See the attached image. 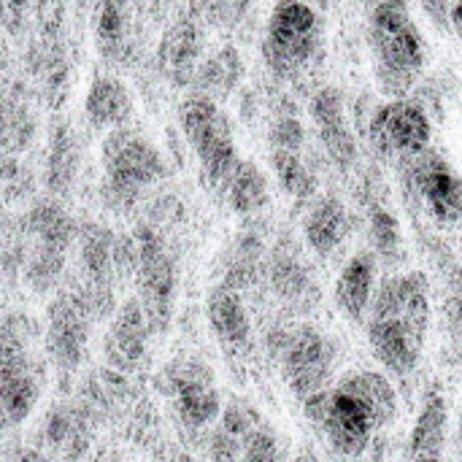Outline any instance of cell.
I'll use <instances>...</instances> for the list:
<instances>
[{
    "instance_id": "cell-6",
    "label": "cell",
    "mask_w": 462,
    "mask_h": 462,
    "mask_svg": "<svg viewBox=\"0 0 462 462\" xmlns=\"http://www.w3.org/2000/svg\"><path fill=\"white\" fill-rule=\"evenodd\" d=\"M322 43V16L311 0H279L268 16L263 60L279 79L309 68Z\"/></svg>"
},
{
    "instance_id": "cell-8",
    "label": "cell",
    "mask_w": 462,
    "mask_h": 462,
    "mask_svg": "<svg viewBox=\"0 0 462 462\" xmlns=\"http://www.w3.org/2000/svg\"><path fill=\"white\" fill-rule=\"evenodd\" d=\"M401 179L409 200L425 211V217L455 230L462 225V176L457 168L439 152L428 149L401 162Z\"/></svg>"
},
{
    "instance_id": "cell-29",
    "label": "cell",
    "mask_w": 462,
    "mask_h": 462,
    "mask_svg": "<svg viewBox=\"0 0 462 462\" xmlns=\"http://www.w3.org/2000/svg\"><path fill=\"white\" fill-rule=\"evenodd\" d=\"M368 241H371V252L387 268H398L406 260V244H403L401 219L384 203H371L368 206Z\"/></svg>"
},
{
    "instance_id": "cell-34",
    "label": "cell",
    "mask_w": 462,
    "mask_h": 462,
    "mask_svg": "<svg viewBox=\"0 0 462 462\" xmlns=\"http://www.w3.org/2000/svg\"><path fill=\"white\" fill-rule=\"evenodd\" d=\"M192 3L198 5V14H203L214 24L217 22L219 24L238 22L249 11V5H252V0H192Z\"/></svg>"
},
{
    "instance_id": "cell-5",
    "label": "cell",
    "mask_w": 462,
    "mask_h": 462,
    "mask_svg": "<svg viewBox=\"0 0 462 462\" xmlns=\"http://www.w3.org/2000/svg\"><path fill=\"white\" fill-rule=\"evenodd\" d=\"M179 125L184 141L198 157L203 181L214 192H225V184L241 157L236 149L233 125L222 111L219 100L203 92H189L179 106Z\"/></svg>"
},
{
    "instance_id": "cell-15",
    "label": "cell",
    "mask_w": 462,
    "mask_h": 462,
    "mask_svg": "<svg viewBox=\"0 0 462 462\" xmlns=\"http://www.w3.org/2000/svg\"><path fill=\"white\" fill-rule=\"evenodd\" d=\"M152 336L154 333H152V325L141 300L138 298L122 300L103 338V355H106L108 368L130 376L143 363Z\"/></svg>"
},
{
    "instance_id": "cell-37",
    "label": "cell",
    "mask_w": 462,
    "mask_h": 462,
    "mask_svg": "<svg viewBox=\"0 0 462 462\" xmlns=\"http://www.w3.org/2000/svg\"><path fill=\"white\" fill-rule=\"evenodd\" d=\"M455 3L457 0H420V5H422V11L430 16V22L436 24V27H447V24H452V8H455Z\"/></svg>"
},
{
    "instance_id": "cell-12",
    "label": "cell",
    "mask_w": 462,
    "mask_h": 462,
    "mask_svg": "<svg viewBox=\"0 0 462 462\" xmlns=\"http://www.w3.org/2000/svg\"><path fill=\"white\" fill-rule=\"evenodd\" d=\"M336 363H338V346L333 344V338L322 333L317 325L300 322L295 325L284 346L279 368L290 393L303 403L306 398L330 387Z\"/></svg>"
},
{
    "instance_id": "cell-2",
    "label": "cell",
    "mask_w": 462,
    "mask_h": 462,
    "mask_svg": "<svg viewBox=\"0 0 462 462\" xmlns=\"http://www.w3.org/2000/svg\"><path fill=\"white\" fill-rule=\"evenodd\" d=\"M368 51L379 89L390 97H406L428 62L422 32L406 0H368Z\"/></svg>"
},
{
    "instance_id": "cell-17",
    "label": "cell",
    "mask_w": 462,
    "mask_h": 462,
    "mask_svg": "<svg viewBox=\"0 0 462 462\" xmlns=\"http://www.w3.org/2000/svg\"><path fill=\"white\" fill-rule=\"evenodd\" d=\"M203 43H206V38H203L200 24H198V16H192V14L176 16L168 24V30L162 32L160 49H157L160 73L176 87L192 84L195 73L200 68Z\"/></svg>"
},
{
    "instance_id": "cell-32",
    "label": "cell",
    "mask_w": 462,
    "mask_h": 462,
    "mask_svg": "<svg viewBox=\"0 0 462 462\" xmlns=\"http://www.w3.org/2000/svg\"><path fill=\"white\" fill-rule=\"evenodd\" d=\"M263 422V417H260V411L254 409V406H249L246 401H230L225 409H222V417H219V428L222 430H227L230 436H236V439H246L257 425Z\"/></svg>"
},
{
    "instance_id": "cell-4",
    "label": "cell",
    "mask_w": 462,
    "mask_h": 462,
    "mask_svg": "<svg viewBox=\"0 0 462 462\" xmlns=\"http://www.w3.org/2000/svg\"><path fill=\"white\" fill-rule=\"evenodd\" d=\"M103 198L114 211H130L149 187L165 179L168 165L160 149L138 130L119 127L103 141Z\"/></svg>"
},
{
    "instance_id": "cell-20",
    "label": "cell",
    "mask_w": 462,
    "mask_h": 462,
    "mask_svg": "<svg viewBox=\"0 0 462 462\" xmlns=\"http://www.w3.org/2000/svg\"><path fill=\"white\" fill-rule=\"evenodd\" d=\"M79 230L81 227L76 225V219L54 198L32 203L30 211L19 222V236L24 238L22 244L54 249L65 254L73 246V241H79Z\"/></svg>"
},
{
    "instance_id": "cell-7",
    "label": "cell",
    "mask_w": 462,
    "mask_h": 462,
    "mask_svg": "<svg viewBox=\"0 0 462 462\" xmlns=\"http://www.w3.org/2000/svg\"><path fill=\"white\" fill-rule=\"evenodd\" d=\"M300 406L311 428L328 441L336 455L346 460L363 457L379 433V425L371 411L338 384L306 398Z\"/></svg>"
},
{
    "instance_id": "cell-26",
    "label": "cell",
    "mask_w": 462,
    "mask_h": 462,
    "mask_svg": "<svg viewBox=\"0 0 462 462\" xmlns=\"http://www.w3.org/2000/svg\"><path fill=\"white\" fill-rule=\"evenodd\" d=\"M46 187L51 198H65L79 176V143L68 122L57 119L49 133L46 149Z\"/></svg>"
},
{
    "instance_id": "cell-25",
    "label": "cell",
    "mask_w": 462,
    "mask_h": 462,
    "mask_svg": "<svg viewBox=\"0 0 462 462\" xmlns=\"http://www.w3.org/2000/svg\"><path fill=\"white\" fill-rule=\"evenodd\" d=\"M338 387L352 393L376 420L379 430L390 428L398 420V393L387 374L379 371H352L338 379Z\"/></svg>"
},
{
    "instance_id": "cell-14",
    "label": "cell",
    "mask_w": 462,
    "mask_h": 462,
    "mask_svg": "<svg viewBox=\"0 0 462 462\" xmlns=\"http://www.w3.org/2000/svg\"><path fill=\"white\" fill-rule=\"evenodd\" d=\"M206 322L217 344L230 360H246L254 352L252 314L244 295L227 284H217L206 295Z\"/></svg>"
},
{
    "instance_id": "cell-35",
    "label": "cell",
    "mask_w": 462,
    "mask_h": 462,
    "mask_svg": "<svg viewBox=\"0 0 462 462\" xmlns=\"http://www.w3.org/2000/svg\"><path fill=\"white\" fill-rule=\"evenodd\" d=\"M208 462H241V452H244V441L230 436L227 430L217 428L208 436Z\"/></svg>"
},
{
    "instance_id": "cell-31",
    "label": "cell",
    "mask_w": 462,
    "mask_h": 462,
    "mask_svg": "<svg viewBox=\"0 0 462 462\" xmlns=\"http://www.w3.org/2000/svg\"><path fill=\"white\" fill-rule=\"evenodd\" d=\"M241 462H284L282 441L273 428L260 422L246 439H244V452Z\"/></svg>"
},
{
    "instance_id": "cell-23",
    "label": "cell",
    "mask_w": 462,
    "mask_h": 462,
    "mask_svg": "<svg viewBox=\"0 0 462 462\" xmlns=\"http://www.w3.org/2000/svg\"><path fill=\"white\" fill-rule=\"evenodd\" d=\"M268 282L279 300L292 309H306L317 300V284L311 268L292 246H279L268 263Z\"/></svg>"
},
{
    "instance_id": "cell-18",
    "label": "cell",
    "mask_w": 462,
    "mask_h": 462,
    "mask_svg": "<svg viewBox=\"0 0 462 462\" xmlns=\"http://www.w3.org/2000/svg\"><path fill=\"white\" fill-rule=\"evenodd\" d=\"M376 290H379V257L371 249H360L346 260V265L336 279L333 287L336 309L341 311L344 319L355 325H365Z\"/></svg>"
},
{
    "instance_id": "cell-33",
    "label": "cell",
    "mask_w": 462,
    "mask_h": 462,
    "mask_svg": "<svg viewBox=\"0 0 462 462\" xmlns=\"http://www.w3.org/2000/svg\"><path fill=\"white\" fill-rule=\"evenodd\" d=\"M306 141L303 133V122L295 114H279L268 130V146L271 149H290V152H300Z\"/></svg>"
},
{
    "instance_id": "cell-1",
    "label": "cell",
    "mask_w": 462,
    "mask_h": 462,
    "mask_svg": "<svg viewBox=\"0 0 462 462\" xmlns=\"http://www.w3.org/2000/svg\"><path fill=\"white\" fill-rule=\"evenodd\" d=\"M430 282L422 271L390 273L379 282L365 319V338L379 365L406 379L417 371L430 330Z\"/></svg>"
},
{
    "instance_id": "cell-10",
    "label": "cell",
    "mask_w": 462,
    "mask_h": 462,
    "mask_svg": "<svg viewBox=\"0 0 462 462\" xmlns=\"http://www.w3.org/2000/svg\"><path fill=\"white\" fill-rule=\"evenodd\" d=\"M138 244V268H135V287L138 300L149 317L152 333L165 336L173 317V298H176V263L168 252L165 238L152 225H138L133 230Z\"/></svg>"
},
{
    "instance_id": "cell-36",
    "label": "cell",
    "mask_w": 462,
    "mask_h": 462,
    "mask_svg": "<svg viewBox=\"0 0 462 462\" xmlns=\"http://www.w3.org/2000/svg\"><path fill=\"white\" fill-rule=\"evenodd\" d=\"M447 322L452 336L462 341V265L449 271V295H447Z\"/></svg>"
},
{
    "instance_id": "cell-39",
    "label": "cell",
    "mask_w": 462,
    "mask_h": 462,
    "mask_svg": "<svg viewBox=\"0 0 462 462\" xmlns=\"http://www.w3.org/2000/svg\"><path fill=\"white\" fill-rule=\"evenodd\" d=\"M455 462H462V417L455 430Z\"/></svg>"
},
{
    "instance_id": "cell-13",
    "label": "cell",
    "mask_w": 462,
    "mask_h": 462,
    "mask_svg": "<svg viewBox=\"0 0 462 462\" xmlns=\"http://www.w3.org/2000/svg\"><path fill=\"white\" fill-rule=\"evenodd\" d=\"M433 122L428 111L409 97H390L368 119V143L384 160H409L430 149Z\"/></svg>"
},
{
    "instance_id": "cell-3",
    "label": "cell",
    "mask_w": 462,
    "mask_h": 462,
    "mask_svg": "<svg viewBox=\"0 0 462 462\" xmlns=\"http://www.w3.org/2000/svg\"><path fill=\"white\" fill-rule=\"evenodd\" d=\"M38 325L27 314H8L0 336V411L8 428H19L35 411L43 393V363L32 355Z\"/></svg>"
},
{
    "instance_id": "cell-11",
    "label": "cell",
    "mask_w": 462,
    "mask_h": 462,
    "mask_svg": "<svg viewBox=\"0 0 462 462\" xmlns=\"http://www.w3.org/2000/svg\"><path fill=\"white\" fill-rule=\"evenodd\" d=\"M154 387L173 401L176 420L187 430H206L211 422L222 417V398L214 387V371L198 360H173L157 376Z\"/></svg>"
},
{
    "instance_id": "cell-19",
    "label": "cell",
    "mask_w": 462,
    "mask_h": 462,
    "mask_svg": "<svg viewBox=\"0 0 462 462\" xmlns=\"http://www.w3.org/2000/svg\"><path fill=\"white\" fill-rule=\"evenodd\" d=\"M449 444V398L441 382L422 393L414 425L406 441V457H447Z\"/></svg>"
},
{
    "instance_id": "cell-9",
    "label": "cell",
    "mask_w": 462,
    "mask_h": 462,
    "mask_svg": "<svg viewBox=\"0 0 462 462\" xmlns=\"http://www.w3.org/2000/svg\"><path fill=\"white\" fill-rule=\"evenodd\" d=\"M95 314L76 284L62 287L46 309V328H43V352L49 363L60 371V376H70L81 368L89 330L95 325Z\"/></svg>"
},
{
    "instance_id": "cell-40",
    "label": "cell",
    "mask_w": 462,
    "mask_h": 462,
    "mask_svg": "<svg viewBox=\"0 0 462 462\" xmlns=\"http://www.w3.org/2000/svg\"><path fill=\"white\" fill-rule=\"evenodd\" d=\"M16 462H49L41 452H35V449H27V452H22L19 455V460Z\"/></svg>"
},
{
    "instance_id": "cell-24",
    "label": "cell",
    "mask_w": 462,
    "mask_h": 462,
    "mask_svg": "<svg viewBox=\"0 0 462 462\" xmlns=\"http://www.w3.org/2000/svg\"><path fill=\"white\" fill-rule=\"evenodd\" d=\"M95 43L103 60L125 62L133 46V5L130 0L95 3Z\"/></svg>"
},
{
    "instance_id": "cell-27",
    "label": "cell",
    "mask_w": 462,
    "mask_h": 462,
    "mask_svg": "<svg viewBox=\"0 0 462 462\" xmlns=\"http://www.w3.org/2000/svg\"><path fill=\"white\" fill-rule=\"evenodd\" d=\"M225 200L227 206L238 214V217H254L260 214L268 200H271V187H268V176L260 171L257 162L252 160H238L233 176L225 184Z\"/></svg>"
},
{
    "instance_id": "cell-41",
    "label": "cell",
    "mask_w": 462,
    "mask_h": 462,
    "mask_svg": "<svg viewBox=\"0 0 462 462\" xmlns=\"http://www.w3.org/2000/svg\"><path fill=\"white\" fill-rule=\"evenodd\" d=\"M403 462H447V457H406Z\"/></svg>"
},
{
    "instance_id": "cell-30",
    "label": "cell",
    "mask_w": 462,
    "mask_h": 462,
    "mask_svg": "<svg viewBox=\"0 0 462 462\" xmlns=\"http://www.w3.org/2000/svg\"><path fill=\"white\" fill-rule=\"evenodd\" d=\"M268 162L271 171L276 176V184L298 203H309L317 189H319V179L317 173L306 165V160L300 157V152H290V149H271L268 152Z\"/></svg>"
},
{
    "instance_id": "cell-38",
    "label": "cell",
    "mask_w": 462,
    "mask_h": 462,
    "mask_svg": "<svg viewBox=\"0 0 462 462\" xmlns=\"http://www.w3.org/2000/svg\"><path fill=\"white\" fill-rule=\"evenodd\" d=\"M449 27L455 30V35L462 41V0H457L455 8H452V24Z\"/></svg>"
},
{
    "instance_id": "cell-28",
    "label": "cell",
    "mask_w": 462,
    "mask_h": 462,
    "mask_svg": "<svg viewBox=\"0 0 462 462\" xmlns=\"http://www.w3.org/2000/svg\"><path fill=\"white\" fill-rule=\"evenodd\" d=\"M241 73H244L241 54L233 46H222L217 54H211L206 62H200L195 81H192V92H203L222 103L241 81Z\"/></svg>"
},
{
    "instance_id": "cell-21",
    "label": "cell",
    "mask_w": 462,
    "mask_h": 462,
    "mask_svg": "<svg viewBox=\"0 0 462 462\" xmlns=\"http://www.w3.org/2000/svg\"><path fill=\"white\" fill-rule=\"evenodd\" d=\"M349 236V211L341 198L336 195H322L311 203V208L303 217V238L309 249L328 260L336 254Z\"/></svg>"
},
{
    "instance_id": "cell-22",
    "label": "cell",
    "mask_w": 462,
    "mask_h": 462,
    "mask_svg": "<svg viewBox=\"0 0 462 462\" xmlns=\"http://www.w3.org/2000/svg\"><path fill=\"white\" fill-rule=\"evenodd\" d=\"M84 116L95 130H119L127 127L133 116V95L127 84L111 73H100L92 79L84 97Z\"/></svg>"
},
{
    "instance_id": "cell-16",
    "label": "cell",
    "mask_w": 462,
    "mask_h": 462,
    "mask_svg": "<svg viewBox=\"0 0 462 462\" xmlns=\"http://www.w3.org/2000/svg\"><path fill=\"white\" fill-rule=\"evenodd\" d=\"M311 122L317 127V135L330 157V162L338 171H349L357 162V141L346 122L344 95L336 87H322L314 92L309 103Z\"/></svg>"
}]
</instances>
